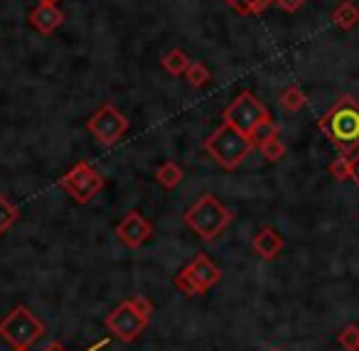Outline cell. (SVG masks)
Masks as SVG:
<instances>
[{"instance_id":"1","label":"cell","mask_w":359,"mask_h":351,"mask_svg":"<svg viewBox=\"0 0 359 351\" xmlns=\"http://www.w3.org/2000/svg\"><path fill=\"white\" fill-rule=\"evenodd\" d=\"M318 128L339 153H354L359 148V101L347 94L339 96L318 121Z\"/></svg>"},{"instance_id":"2","label":"cell","mask_w":359,"mask_h":351,"mask_svg":"<svg viewBox=\"0 0 359 351\" xmlns=\"http://www.w3.org/2000/svg\"><path fill=\"white\" fill-rule=\"evenodd\" d=\"M222 121L234 125V128L241 130L244 135H249L254 143H259V140L266 138V135L280 133L278 125H276L273 118H271L269 109H266L251 91H241V94L224 109Z\"/></svg>"},{"instance_id":"3","label":"cell","mask_w":359,"mask_h":351,"mask_svg":"<svg viewBox=\"0 0 359 351\" xmlns=\"http://www.w3.org/2000/svg\"><path fill=\"white\" fill-rule=\"evenodd\" d=\"M202 148H205V153L210 155L222 170L234 172V170L251 155V150L256 148V143L249 138V135L236 130L234 125L222 121L219 128H217L210 138H205Z\"/></svg>"},{"instance_id":"4","label":"cell","mask_w":359,"mask_h":351,"mask_svg":"<svg viewBox=\"0 0 359 351\" xmlns=\"http://www.w3.org/2000/svg\"><path fill=\"white\" fill-rule=\"evenodd\" d=\"M182 221L190 231H195V236H200L202 241H215L231 221H234V214L215 197V194H202L185 214H182Z\"/></svg>"},{"instance_id":"5","label":"cell","mask_w":359,"mask_h":351,"mask_svg":"<svg viewBox=\"0 0 359 351\" xmlns=\"http://www.w3.org/2000/svg\"><path fill=\"white\" fill-rule=\"evenodd\" d=\"M47 334L45 322L32 315L25 305H18L0 322V339H6L13 349H30L37 339Z\"/></svg>"},{"instance_id":"6","label":"cell","mask_w":359,"mask_h":351,"mask_svg":"<svg viewBox=\"0 0 359 351\" xmlns=\"http://www.w3.org/2000/svg\"><path fill=\"white\" fill-rule=\"evenodd\" d=\"M219 280H222L219 266H215L207 253H197L195 261H190L175 275V287L187 297H202Z\"/></svg>"},{"instance_id":"7","label":"cell","mask_w":359,"mask_h":351,"mask_svg":"<svg viewBox=\"0 0 359 351\" xmlns=\"http://www.w3.org/2000/svg\"><path fill=\"white\" fill-rule=\"evenodd\" d=\"M104 184H106L104 174L96 167H91L86 160L76 163L69 172H65L60 177V187L65 189L76 204H89L91 199L104 189Z\"/></svg>"},{"instance_id":"8","label":"cell","mask_w":359,"mask_h":351,"mask_svg":"<svg viewBox=\"0 0 359 351\" xmlns=\"http://www.w3.org/2000/svg\"><path fill=\"white\" fill-rule=\"evenodd\" d=\"M128 128H130L128 118H126L111 101H106V104L86 121V130H89L101 145H106V148L118 143V140L128 133Z\"/></svg>"},{"instance_id":"9","label":"cell","mask_w":359,"mask_h":351,"mask_svg":"<svg viewBox=\"0 0 359 351\" xmlns=\"http://www.w3.org/2000/svg\"><path fill=\"white\" fill-rule=\"evenodd\" d=\"M104 324L118 341H123V344H133V341L145 331L148 319L135 312V307L130 305V300H123L114 312L106 315Z\"/></svg>"},{"instance_id":"10","label":"cell","mask_w":359,"mask_h":351,"mask_svg":"<svg viewBox=\"0 0 359 351\" xmlns=\"http://www.w3.org/2000/svg\"><path fill=\"white\" fill-rule=\"evenodd\" d=\"M116 236L121 238L126 248H140L150 236H153V223L140 212H128L121 223L116 226Z\"/></svg>"},{"instance_id":"11","label":"cell","mask_w":359,"mask_h":351,"mask_svg":"<svg viewBox=\"0 0 359 351\" xmlns=\"http://www.w3.org/2000/svg\"><path fill=\"white\" fill-rule=\"evenodd\" d=\"M27 20H30V25L35 27L40 35L47 37L62 27L65 13H62L57 6H50V3H37V6L30 11V15H27Z\"/></svg>"},{"instance_id":"12","label":"cell","mask_w":359,"mask_h":351,"mask_svg":"<svg viewBox=\"0 0 359 351\" xmlns=\"http://www.w3.org/2000/svg\"><path fill=\"white\" fill-rule=\"evenodd\" d=\"M285 241L273 226H264L259 228V233L254 236V251L259 253L264 261H273L280 251H283Z\"/></svg>"},{"instance_id":"13","label":"cell","mask_w":359,"mask_h":351,"mask_svg":"<svg viewBox=\"0 0 359 351\" xmlns=\"http://www.w3.org/2000/svg\"><path fill=\"white\" fill-rule=\"evenodd\" d=\"M332 25L342 32H349L359 25V8L354 6L352 0H342L332 13Z\"/></svg>"},{"instance_id":"14","label":"cell","mask_w":359,"mask_h":351,"mask_svg":"<svg viewBox=\"0 0 359 351\" xmlns=\"http://www.w3.org/2000/svg\"><path fill=\"white\" fill-rule=\"evenodd\" d=\"M278 104H280V109H283V111L295 113V111L305 109V104H308V96H305V91L300 89L298 84H290V86H285V89L280 91Z\"/></svg>"},{"instance_id":"15","label":"cell","mask_w":359,"mask_h":351,"mask_svg":"<svg viewBox=\"0 0 359 351\" xmlns=\"http://www.w3.org/2000/svg\"><path fill=\"white\" fill-rule=\"evenodd\" d=\"M256 148H259V153L264 155L269 163H278V160H283L285 153H288V148H285V143L278 138V133L261 138L259 143H256Z\"/></svg>"},{"instance_id":"16","label":"cell","mask_w":359,"mask_h":351,"mask_svg":"<svg viewBox=\"0 0 359 351\" xmlns=\"http://www.w3.org/2000/svg\"><path fill=\"white\" fill-rule=\"evenodd\" d=\"M190 64H192V60L182 50H177V47L163 55V69L172 76H185V71Z\"/></svg>"},{"instance_id":"17","label":"cell","mask_w":359,"mask_h":351,"mask_svg":"<svg viewBox=\"0 0 359 351\" xmlns=\"http://www.w3.org/2000/svg\"><path fill=\"white\" fill-rule=\"evenodd\" d=\"M155 179H158L165 189H175L182 179H185V172H182L180 165H175L172 160H168V163H163L158 170H155Z\"/></svg>"},{"instance_id":"18","label":"cell","mask_w":359,"mask_h":351,"mask_svg":"<svg viewBox=\"0 0 359 351\" xmlns=\"http://www.w3.org/2000/svg\"><path fill=\"white\" fill-rule=\"evenodd\" d=\"M18 219H20V209H18L6 194H0V236H6L18 223Z\"/></svg>"},{"instance_id":"19","label":"cell","mask_w":359,"mask_h":351,"mask_svg":"<svg viewBox=\"0 0 359 351\" xmlns=\"http://www.w3.org/2000/svg\"><path fill=\"white\" fill-rule=\"evenodd\" d=\"M226 6L234 8L239 15H261L269 11V6L273 0H224Z\"/></svg>"},{"instance_id":"20","label":"cell","mask_w":359,"mask_h":351,"mask_svg":"<svg viewBox=\"0 0 359 351\" xmlns=\"http://www.w3.org/2000/svg\"><path fill=\"white\" fill-rule=\"evenodd\" d=\"M185 79H187V84H190L192 89H202V86L212 79V74H210V69H207L205 62H192V64L187 67V71H185Z\"/></svg>"},{"instance_id":"21","label":"cell","mask_w":359,"mask_h":351,"mask_svg":"<svg viewBox=\"0 0 359 351\" xmlns=\"http://www.w3.org/2000/svg\"><path fill=\"white\" fill-rule=\"evenodd\" d=\"M330 174H332L337 182H347V179H352V170H349V155L339 153L337 158L330 163Z\"/></svg>"},{"instance_id":"22","label":"cell","mask_w":359,"mask_h":351,"mask_svg":"<svg viewBox=\"0 0 359 351\" xmlns=\"http://www.w3.org/2000/svg\"><path fill=\"white\" fill-rule=\"evenodd\" d=\"M339 346L344 351H359V326L357 324H347L337 336Z\"/></svg>"},{"instance_id":"23","label":"cell","mask_w":359,"mask_h":351,"mask_svg":"<svg viewBox=\"0 0 359 351\" xmlns=\"http://www.w3.org/2000/svg\"><path fill=\"white\" fill-rule=\"evenodd\" d=\"M128 300H130V305L135 307V312H138V315H143L145 319L150 322V317H153V310H155L153 302H150L145 295H135V297H128Z\"/></svg>"},{"instance_id":"24","label":"cell","mask_w":359,"mask_h":351,"mask_svg":"<svg viewBox=\"0 0 359 351\" xmlns=\"http://www.w3.org/2000/svg\"><path fill=\"white\" fill-rule=\"evenodd\" d=\"M273 3H276V6H278L283 13H290V15H293V13H298L300 8H303L305 3H308V0H273Z\"/></svg>"},{"instance_id":"25","label":"cell","mask_w":359,"mask_h":351,"mask_svg":"<svg viewBox=\"0 0 359 351\" xmlns=\"http://www.w3.org/2000/svg\"><path fill=\"white\" fill-rule=\"evenodd\" d=\"M349 170H352V182L359 184V150L349 155Z\"/></svg>"},{"instance_id":"26","label":"cell","mask_w":359,"mask_h":351,"mask_svg":"<svg viewBox=\"0 0 359 351\" xmlns=\"http://www.w3.org/2000/svg\"><path fill=\"white\" fill-rule=\"evenodd\" d=\"M106 344H109V341H106V339H104V341H99V344H96V346H91V349H89V351H96V349H104V346H106ZM45 351H69V349H65V346H62V344H60V341H52V344H50V346H47V349H45Z\"/></svg>"},{"instance_id":"27","label":"cell","mask_w":359,"mask_h":351,"mask_svg":"<svg viewBox=\"0 0 359 351\" xmlns=\"http://www.w3.org/2000/svg\"><path fill=\"white\" fill-rule=\"evenodd\" d=\"M40 3H50V6H57V3H60V0H40Z\"/></svg>"},{"instance_id":"28","label":"cell","mask_w":359,"mask_h":351,"mask_svg":"<svg viewBox=\"0 0 359 351\" xmlns=\"http://www.w3.org/2000/svg\"><path fill=\"white\" fill-rule=\"evenodd\" d=\"M13 351H27V349H13Z\"/></svg>"},{"instance_id":"29","label":"cell","mask_w":359,"mask_h":351,"mask_svg":"<svg viewBox=\"0 0 359 351\" xmlns=\"http://www.w3.org/2000/svg\"><path fill=\"white\" fill-rule=\"evenodd\" d=\"M269 351H280V349H269Z\"/></svg>"}]
</instances>
